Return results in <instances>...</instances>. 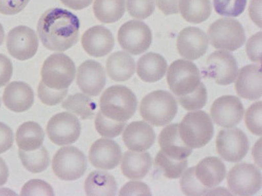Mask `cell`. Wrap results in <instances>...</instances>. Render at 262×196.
Segmentation results:
<instances>
[{
	"instance_id": "cell-1",
	"label": "cell",
	"mask_w": 262,
	"mask_h": 196,
	"mask_svg": "<svg viewBox=\"0 0 262 196\" xmlns=\"http://www.w3.org/2000/svg\"><path fill=\"white\" fill-rule=\"evenodd\" d=\"M80 22L75 15L61 8L46 11L38 21L41 42L48 50L65 52L79 41Z\"/></svg>"
},
{
	"instance_id": "cell-2",
	"label": "cell",
	"mask_w": 262,
	"mask_h": 196,
	"mask_svg": "<svg viewBox=\"0 0 262 196\" xmlns=\"http://www.w3.org/2000/svg\"><path fill=\"white\" fill-rule=\"evenodd\" d=\"M138 101L130 89L123 85H114L107 88L101 96L100 111L114 121L126 122L137 111Z\"/></svg>"
},
{
	"instance_id": "cell-3",
	"label": "cell",
	"mask_w": 262,
	"mask_h": 196,
	"mask_svg": "<svg viewBox=\"0 0 262 196\" xmlns=\"http://www.w3.org/2000/svg\"><path fill=\"white\" fill-rule=\"evenodd\" d=\"M178 111L176 98L164 90H158L147 94L140 105L141 116L144 121L155 126L169 124L176 117Z\"/></svg>"
},
{
	"instance_id": "cell-4",
	"label": "cell",
	"mask_w": 262,
	"mask_h": 196,
	"mask_svg": "<svg viewBox=\"0 0 262 196\" xmlns=\"http://www.w3.org/2000/svg\"><path fill=\"white\" fill-rule=\"evenodd\" d=\"M181 139L192 149L205 146L213 135V125L210 116L202 110L188 112L179 124Z\"/></svg>"
},
{
	"instance_id": "cell-5",
	"label": "cell",
	"mask_w": 262,
	"mask_h": 196,
	"mask_svg": "<svg viewBox=\"0 0 262 196\" xmlns=\"http://www.w3.org/2000/svg\"><path fill=\"white\" fill-rule=\"evenodd\" d=\"M74 62L63 53H55L43 62L41 75L42 82L53 89H68L75 80Z\"/></svg>"
},
{
	"instance_id": "cell-6",
	"label": "cell",
	"mask_w": 262,
	"mask_h": 196,
	"mask_svg": "<svg viewBox=\"0 0 262 196\" xmlns=\"http://www.w3.org/2000/svg\"><path fill=\"white\" fill-rule=\"evenodd\" d=\"M167 82L177 97L193 93L202 83L198 67L193 62L183 59L173 62L169 66Z\"/></svg>"
},
{
	"instance_id": "cell-7",
	"label": "cell",
	"mask_w": 262,
	"mask_h": 196,
	"mask_svg": "<svg viewBox=\"0 0 262 196\" xmlns=\"http://www.w3.org/2000/svg\"><path fill=\"white\" fill-rule=\"evenodd\" d=\"M208 36L213 47L231 52L240 48L246 41L243 25L238 21L229 18L213 23L209 27Z\"/></svg>"
},
{
	"instance_id": "cell-8",
	"label": "cell",
	"mask_w": 262,
	"mask_h": 196,
	"mask_svg": "<svg viewBox=\"0 0 262 196\" xmlns=\"http://www.w3.org/2000/svg\"><path fill=\"white\" fill-rule=\"evenodd\" d=\"M87 168L86 156L77 147H62L52 159V169L59 179L73 181L84 174Z\"/></svg>"
},
{
	"instance_id": "cell-9",
	"label": "cell",
	"mask_w": 262,
	"mask_h": 196,
	"mask_svg": "<svg viewBox=\"0 0 262 196\" xmlns=\"http://www.w3.org/2000/svg\"><path fill=\"white\" fill-rule=\"evenodd\" d=\"M227 180L229 190L234 195H252L261 187V172L250 163L234 165L227 174Z\"/></svg>"
},
{
	"instance_id": "cell-10",
	"label": "cell",
	"mask_w": 262,
	"mask_h": 196,
	"mask_svg": "<svg viewBox=\"0 0 262 196\" xmlns=\"http://www.w3.org/2000/svg\"><path fill=\"white\" fill-rule=\"evenodd\" d=\"M117 38L121 47L126 52L139 55L150 48L152 34L150 27L145 23L133 20L122 25Z\"/></svg>"
},
{
	"instance_id": "cell-11",
	"label": "cell",
	"mask_w": 262,
	"mask_h": 196,
	"mask_svg": "<svg viewBox=\"0 0 262 196\" xmlns=\"http://www.w3.org/2000/svg\"><path fill=\"white\" fill-rule=\"evenodd\" d=\"M238 73L237 62L233 54L224 50L213 52L207 59L202 70L204 77L211 78L216 84L229 85L236 80Z\"/></svg>"
},
{
	"instance_id": "cell-12",
	"label": "cell",
	"mask_w": 262,
	"mask_h": 196,
	"mask_svg": "<svg viewBox=\"0 0 262 196\" xmlns=\"http://www.w3.org/2000/svg\"><path fill=\"white\" fill-rule=\"evenodd\" d=\"M216 148L217 153L225 161L237 163L247 155L249 150V142L247 135L240 129H226L218 133Z\"/></svg>"
},
{
	"instance_id": "cell-13",
	"label": "cell",
	"mask_w": 262,
	"mask_h": 196,
	"mask_svg": "<svg viewBox=\"0 0 262 196\" xmlns=\"http://www.w3.org/2000/svg\"><path fill=\"white\" fill-rule=\"evenodd\" d=\"M81 125L75 115L69 112L58 113L48 122L47 132L52 143L57 145L73 144L79 139Z\"/></svg>"
},
{
	"instance_id": "cell-14",
	"label": "cell",
	"mask_w": 262,
	"mask_h": 196,
	"mask_svg": "<svg viewBox=\"0 0 262 196\" xmlns=\"http://www.w3.org/2000/svg\"><path fill=\"white\" fill-rule=\"evenodd\" d=\"M6 45L11 56L25 61L35 56L38 48V39L33 29L26 26H18L9 32Z\"/></svg>"
},
{
	"instance_id": "cell-15",
	"label": "cell",
	"mask_w": 262,
	"mask_h": 196,
	"mask_svg": "<svg viewBox=\"0 0 262 196\" xmlns=\"http://www.w3.org/2000/svg\"><path fill=\"white\" fill-rule=\"evenodd\" d=\"M245 109L237 96L224 95L216 99L211 106V116L217 125L231 128L242 121Z\"/></svg>"
},
{
	"instance_id": "cell-16",
	"label": "cell",
	"mask_w": 262,
	"mask_h": 196,
	"mask_svg": "<svg viewBox=\"0 0 262 196\" xmlns=\"http://www.w3.org/2000/svg\"><path fill=\"white\" fill-rule=\"evenodd\" d=\"M208 40L202 30L195 27H188L179 33L177 39L179 54L184 58L196 61L206 54Z\"/></svg>"
},
{
	"instance_id": "cell-17",
	"label": "cell",
	"mask_w": 262,
	"mask_h": 196,
	"mask_svg": "<svg viewBox=\"0 0 262 196\" xmlns=\"http://www.w3.org/2000/svg\"><path fill=\"white\" fill-rule=\"evenodd\" d=\"M77 83L80 90L87 95H99L106 83L104 68L97 62L92 60L85 61L78 68Z\"/></svg>"
},
{
	"instance_id": "cell-18",
	"label": "cell",
	"mask_w": 262,
	"mask_h": 196,
	"mask_svg": "<svg viewBox=\"0 0 262 196\" xmlns=\"http://www.w3.org/2000/svg\"><path fill=\"white\" fill-rule=\"evenodd\" d=\"M122 152L120 147L114 141L100 139L96 141L90 149V162L96 168L112 170L120 163Z\"/></svg>"
},
{
	"instance_id": "cell-19",
	"label": "cell",
	"mask_w": 262,
	"mask_h": 196,
	"mask_svg": "<svg viewBox=\"0 0 262 196\" xmlns=\"http://www.w3.org/2000/svg\"><path fill=\"white\" fill-rule=\"evenodd\" d=\"M81 44L90 56L101 57L111 52L115 45L114 36L109 29L102 25L91 27L84 32Z\"/></svg>"
},
{
	"instance_id": "cell-20",
	"label": "cell",
	"mask_w": 262,
	"mask_h": 196,
	"mask_svg": "<svg viewBox=\"0 0 262 196\" xmlns=\"http://www.w3.org/2000/svg\"><path fill=\"white\" fill-rule=\"evenodd\" d=\"M236 78L234 87L238 96L249 101L258 100L261 97V66L250 64L243 67Z\"/></svg>"
},
{
	"instance_id": "cell-21",
	"label": "cell",
	"mask_w": 262,
	"mask_h": 196,
	"mask_svg": "<svg viewBox=\"0 0 262 196\" xmlns=\"http://www.w3.org/2000/svg\"><path fill=\"white\" fill-rule=\"evenodd\" d=\"M156 133L152 127L144 121L131 122L123 133L124 144L130 151L142 152L155 144Z\"/></svg>"
},
{
	"instance_id": "cell-22",
	"label": "cell",
	"mask_w": 262,
	"mask_h": 196,
	"mask_svg": "<svg viewBox=\"0 0 262 196\" xmlns=\"http://www.w3.org/2000/svg\"><path fill=\"white\" fill-rule=\"evenodd\" d=\"M3 101L6 107L11 111H27L34 104L33 90L26 83L11 82L4 90Z\"/></svg>"
},
{
	"instance_id": "cell-23",
	"label": "cell",
	"mask_w": 262,
	"mask_h": 196,
	"mask_svg": "<svg viewBox=\"0 0 262 196\" xmlns=\"http://www.w3.org/2000/svg\"><path fill=\"white\" fill-rule=\"evenodd\" d=\"M161 150L169 158L183 160L192 153V149L187 146L181 139L179 131V124H170L165 127L158 137Z\"/></svg>"
},
{
	"instance_id": "cell-24",
	"label": "cell",
	"mask_w": 262,
	"mask_h": 196,
	"mask_svg": "<svg viewBox=\"0 0 262 196\" xmlns=\"http://www.w3.org/2000/svg\"><path fill=\"white\" fill-rule=\"evenodd\" d=\"M195 176L204 186L215 188L224 181L227 174L226 167L220 159L208 156L194 167Z\"/></svg>"
},
{
	"instance_id": "cell-25",
	"label": "cell",
	"mask_w": 262,
	"mask_h": 196,
	"mask_svg": "<svg viewBox=\"0 0 262 196\" xmlns=\"http://www.w3.org/2000/svg\"><path fill=\"white\" fill-rule=\"evenodd\" d=\"M152 164V159L148 152L127 151L122 159L121 169L128 179L141 180L150 171Z\"/></svg>"
},
{
	"instance_id": "cell-26",
	"label": "cell",
	"mask_w": 262,
	"mask_h": 196,
	"mask_svg": "<svg viewBox=\"0 0 262 196\" xmlns=\"http://www.w3.org/2000/svg\"><path fill=\"white\" fill-rule=\"evenodd\" d=\"M167 69V61L158 53H146L137 62V74L147 83H155L162 80Z\"/></svg>"
},
{
	"instance_id": "cell-27",
	"label": "cell",
	"mask_w": 262,
	"mask_h": 196,
	"mask_svg": "<svg viewBox=\"0 0 262 196\" xmlns=\"http://www.w3.org/2000/svg\"><path fill=\"white\" fill-rule=\"evenodd\" d=\"M106 70L110 79L115 82H125L135 72L134 59L127 53L115 52L108 57Z\"/></svg>"
},
{
	"instance_id": "cell-28",
	"label": "cell",
	"mask_w": 262,
	"mask_h": 196,
	"mask_svg": "<svg viewBox=\"0 0 262 196\" xmlns=\"http://www.w3.org/2000/svg\"><path fill=\"white\" fill-rule=\"evenodd\" d=\"M84 188L88 195H115L117 184L115 178L109 173L96 170L86 178Z\"/></svg>"
},
{
	"instance_id": "cell-29",
	"label": "cell",
	"mask_w": 262,
	"mask_h": 196,
	"mask_svg": "<svg viewBox=\"0 0 262 196\" xmlns=\"http://www.w3.org/2000/svg\"><path fill=\"white\" fill-rule=\"evenodd\" d=\"M43 129L35 122H27L18 128L16 142L19 149L32 151L42 146L45 140Z\"/></svg>"
},
{
	"instance_id": "cell-30",
	"label": "cell",
	"mask_w": 262,
	"mask_h": 196,
	"mask_svg": "<svg viewBox=\"0 0 262 196\" xmlns=\"http://www.w3.org/2000/svg\"><path fill=\"white\" fill-rule=\"evenodd\" d=\"M212 7L210 0H181L179 11L184 19L199 24L210 17Z\"/></svg>"
},
{
	"instance_id": "cell-31",
	"label": "cell",
	"mask_w": 262,
	"mask_h": 196,
	"mask_svg": "<svg viewBox=\"0 0 262 196\" xmlns=\"http://www.w3.org/2000/svg\"><path fill=\"white\" fill-rule=\"evenodd\" d=\"M94 15L103 24H113L121 19L125 11V0H95Z\"/></svg>"
},
{
	"instance_id": "cell-32",
	"label": "cell",
	"mask_w": 262,
	"mask_h": 196,
	"mask_svg": "<svg viewBox=\"0 0 262 196\" xmlns=\"http://www.w3.org/2000/svg\"><path fill=\"white\" fill-rule=\"evenodd\" d=\"M61 106L64 109L74 113L82 120L93 119L97 108L93 99L82 93L69 96L62 103Z\"/></svg>"
},
{
	"instance_id": "cell-33",
	"label": "cell",
	"mask_w": 262,
	"mask_h": 196,
	"mask_svg": "<svg viewBox=\"0 0 262 196\" xmlns=\"http://www.w3.org/2000/svg\"><path fill=\"white\" fill-rule=\"evenodd\" d=\"M19 154L23 165L32 173L42 172L49 166V154L45 147L42 146L32 151L19 149Z\"/></svg>"
},
{
	"instance_id": "cell-34",
	"label": "cell",
	"mask_w": 262,
	"mask_h": 196,
	"mask_svg": "<svg viewBox=\"0 0 262 196\" xmlns=\"http://www.w3.org/2000/svg\"><path fill=\"white\" fill-rule=\"evenodd\" d=\"M156 167L169 179H177L182 176L188 167L187 159L177 160L169 158L160 150L155 158Z\"/></svg>"
},
{
	"instance_id": "cell-35",
	"label": "cell",
	"mask_w": 262,
	"mask_h": 196,
	"mask_svg": "<svg viewBox=\"0 0 262 196\" xmlns=\"http://www.w3.org/2000/svg\"><path fill=\"white\" fill-rule=\"evenodd\" d=\"M126 125V122L109 119L99 111L95 117V127L99 134L103 138H114L121 134Z\"/></svg>"
},
{
	"instance_id": "cell-36",
	"label": "cell",
	"mask_w": 262,
	"mask_h": 196,
	"mask_svg": "<svg viewBox=\"0 0 262 196\" xmlns=\"http://www.w3.org/2000/svg\"><path fill=\"white\" fill-rule=\"evenodd\" d=\"M180 184L184 194L187 195H208L210 189L206 188L198 181L194 173V167L189 168L184 172Z\"/></svg>"
},
{
	"instance_id": "cell-37",
	"label": "cell",
	"mask_w": 262,
	"mask_h": 196,
	"mask_svg": "<svg viewBox=\"0 0 262 196\" xmlns=\"http://www.w3.org/2000/svg\"><path fill=\"white\" fill-rule=\"evenodd\" d=\"M178 100L182 107L188 111L201 110L206 105L208 100L206 87L202 83L196 91L186 96H178Z\"/></svg>"
},
{
	"instance_id": "cell-38",
	"label": "cell",
	"mask_w": 262,
	"mask_h": 196,
	"mask_svg": "<svg viewBox=\"0 0 262 196\" xmlns=\"http://www.w3.org/2000/svg\"><path fill=\"white\" fill-rule=\"evenodd\" d=\"M247 0H213L215 12L224 17H236L242 14Z\"/></svg>"
},
{
	"instance_id": "cell-39",
	"label": "cell",
	"mask_w": 262,
	"mask_h": 196,
	"mask_svg": "<svg viewBox=\"0 0 262 196\" xmlns=\"http://www.w3.org/2000/svg\"><path fill=\"white\" fill-rule=\"evenodd\" d=\"M126 8L131 17L145 19L155 10V0H126Z\"/></svg>"
},
{
	"instance_id": "cell-40",
	"label": "cell",
	"mask_w": 262,
	"mask_h": 196,
	"mask_svg": "<svg viewBox=\"0 0 262 196\" xmlns=\"http://www.w3.org/2000/svg\"><path fill=\"white\" fill-rule=\"evenodd\" d=\"M261 108V101H258L250 106L245 113L246 126L250 132L257 136H261L262 134Z\"/></svg>"
},
{
	"instance_id": "cell-41",
	"label": "cell",
	"mask_w": 262,
	"mask_h": 196,
	"mask_svg": "<svg viewBox=\"0 0 262 196\" xmlns=\"http://www.w3.org/2000/svg\"><path fill=\"white\" fill-rule=\"evenodd\" d=\"M68 89L57 90L50 88L42 82H40L38 87V95L41 102L48 106L58 105L66 98Z\"/></svg>"
},
{
	"instance_id": "cell-42",
	"label": "cell",
	"mask_w": 262,
	"mask_h": 196,
	"mask_svg": "<svg viewBox=\"0 0 262 196\" xmlns=\"http://www.w3.org/2000/svg\"><path fill=\"white\" fill-rule=\"evenodd\" d=\"M21 195H54L52 186L42 180L33 179L27 182L22 188Z\"/></svg>"
},
{
	"instance_id": "cell-43",
	"label": "cell",
	"mask_w": 262,
	"mask_h": 196,
	"mask_svg": "<svg viewBox=\"0 0 262 196\" xmlns=\"http://www.w3.org/2000/svg\"><path fill=\"white\" fill-rule=\"evenodd\" d=\"M261 32H258L248 39L246 50L250 61L261 64Z\"/></svg>"
},
{
	"instance_id": "cell-44",
	"label": "cell",
	"mask_w": 262,
	"mask_h": 196,
	"mask_svg": "<svg viewBox=\"0 0 262 196\" xmlns=\"http://www.w3.org/2000/svg\"><path fill=\"white\" fill-rule=\"evenodd\" d=\"M120 195H151L150 188L144 182L130 181L125 184L119 191Z\"/></svg>"
},
{
	"instance_id": "cell-45",
	"label": "cell",
	"mask_w": 262,
	"mask_h": 196,
	"mask_svg": "<svg viewBox=\"0 0 262 196\" xmlns=\"http://www.w3.org/2000/svg\"><path fill=\"white\" fill-rule=\"evenodd\" d=\"M30 0H0V13L6 15L17 14L24 10Z\"/></svg>"
},
{
	"instance_id": "cell-46",
	"label": "cell",
	"mask_w": 262,
	"mask_h": 196,
	"mask_svg": "<svg viewBox=\"0 0 262 196\" xmlns=\"http://www.w3.org/2000/svg\"><path fill=\"white\" fill-rule=\"evenodd\" d=\"M13 142V131L6 124L0 122V154L8 151L12 147Z\"/></svg>"
},
{
	"instance_id": "cell-47",
	"label": "cell",
	"mask_w": 262,
	"mask_h": 196,
	"mask_svg": "<svg viewBox=\"0 0 262 196\" xmlns=\"http://www.w3.org/2000/svg\"><path fill=\"white\" fill-rule=\"evenodd\" d=\"M13 72V64L5 55L0 54V87L10 82Z\"/></svg>"
},
{
	"instance_id": "cell-48",
	"label": "cell",
	"mask_w": 262,
	"mask_h": 196,
	"mask_svg": "<svg viewBox=\"0 0 262 196\" xmlns=\"http://www.w3.org/2000/svg\"><path fill=\"white\" fill-rule=\"evenodd\" d=\"M179 0H156L158 8L165 15L178 14Z\"/></svg>"
},
{
	"instance_id": "cell-49",
	"label": "cell",
	"mask_w": 262,
	"mask_h": 196,
	"mask_svg": "<svg viewBox=\"0 0 262 196\" xmlns=\"http://www.w3.org/2000/svg\"><path fill=\"white\" fill-rule=\"evenodd\" d=\"M249 13L254 24L261 28V0H252L250 2Z\"/></svg>"
},
{
	"instance_id": "cell-50",
	"label": "cell",
	"mask_w": 262,
	"mask_h": 196,
	"mask_svg": "<svg viewBox=\"0 0 262 196\" xmlns=\"http://www.w3.org/2000/svg\"><path fill=\"white\" fill-rule=\"evenodd\" d=\"M93 0H61L64 6L73 10H81L91 5Z\"/></svg>"
},
{
	"instance_id": "cell-51",
	"label": "cell",
	"mask_w": 262,
	"mask_h": 196,
	"mask_svg": "<svg viewBox=\"0 0 262 196\" xmlns=\"http://www.w3.org/2000/svg\"><path fill=\"white\" fill-rule=\"evenodd\" d=\"M9 170L5 161L0 158V186L4 185L8 181Z\"/></svg>"
},
{
	"instance_id": "cell-52",
	"label": "cell",
	"mask_w": 262,
	"mask_h": 196,
	"mask_svg": "<svg viewBox=\"0 0 262 196\" xmlns=\"http://www.w3.org/2000/svg\"><path fill=\"white\" fill-rule=\"evenodd\" d=\"M4 37H5V33H4V29L1 24H0V46L2 45L4 42Z\"/></svg>"
},
{
	"instance_id": "cell-53",
	"label": "cell",
	"mask_w": 262,
	"mask_h": 196,
	"mask_svg": "<svg viewBox=\"0 0 262 196\" xmlns=\"http://www.w3.org/2000/svg\"><path fill=\"white\" fill-rule=\"evenodd\" d=\"M0 106H1V103H0Z\"/></svg>"
}]
</instances>
